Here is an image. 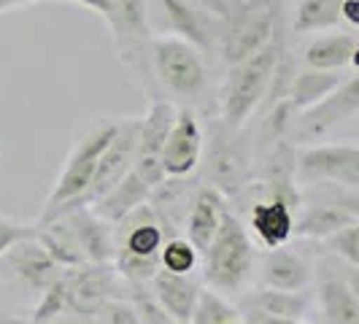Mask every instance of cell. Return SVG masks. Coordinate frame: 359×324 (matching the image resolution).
<instances>
[{
    "mask_svg": "<svg viewBox=\"0 0 359 324\" xmlns=\"http://www.w3.org/2000/svg\"><path fill=\"white\" fill-rule=\"evenodd\" d=\"M284 33L278 30L262 49L243 57L241 62H233L227 79L219 90V119L233 127L249 125L257 108L262 103L265 92L270 87L273 71L278 65V57L284 54Z\"/></svg>",
    "mask_w": 359,
    "mask_h": 324,
    "instance_id": "1",
    "label": "cell"
},
{
    "mask_svg": "<svg viewBox=\"0 0 359 324\" xmlns=\"http://www.w3.org/2000/svg\"><path fill=\"white\" fill-rule=\"evenodd\" d=\"M114 130H116V119H97V122L81 127L76 133L71 151L62 162L60 176L54 179L52 192L43 203V211L38 216V222H49L54 216L84 205V195H87V187H90L92 173H95V165L111 141Z\"/></svg>",
    "mask_w": 359,
    "mask_h": 324,
    "instance_id": "2",
    "label": "cell"
},
{
    "mask_svg": "<svg viewBox=\"0 0 359 324\" xmlns=\"http://www.w3.org/2000/svg\"><path fill=\"white\" fill-rule=\"evenodd\" d=\"M168 230L162 227L154 208L144 203L135 211L114 222V270L127 284H149L160 268L162 243Z\"/></svg>",
    "mask_w": 359,
    "mask_h": 324,
    "instance_id": "3",
    "label": "cell"
},
{
    "mask_svg": "<svg viewBox=\"0 0 359 324\" xmlns=\"http://www.w3.org/2000/svg\"><path fill=\"white\" fill-rule=\"evenodd\" d=\"M151 87L176 97L181 106L198 100L208 87V65L198 46L176 36H154L149 43Z\"/></svg>",
    "mask_w": 359,
    "mask_h": 324,
    "instance_id": "4",
    "label": "cell"
},
{
    "mask_svg": "<svg viewBox=\"0 0 359 324\" xmlns=\"http://www.w3.org/2000/svg\"><path fill=\"white\" fill-rule=\"evenodd\" d=\"M203 257V278L214 292H235L241 289L254 270V243L243 222L230 211H222L211 243Z\"/></svg>",
    "mask_w": 359,
    "mask_h": 324,
    "instance_id": "5",
    "label": "cell"
},
{
    "mask_svg": "<svg viewBox=\"0 0 359 324\" xmlns=\"http://www.w3.org/2000/svg\"><path fill=\"white\" fill-rule=\"evenodd\" d=\"M252 162L254 151L252 141L246 135V125L233 127L216 119L208 133L203 181L219 189L224 198H238L246 189V184L252 181Z\"/></svg>",
    "mask_w": 359,
    "mask_h": 324,
    "instance_id": "6",
    "label": "cell"
},
{
    "mask_svg": "<svg viewBox=\"0 0 359 324\" xmlns=\"http://www.w3.org/2000/svg\"><path fill=\"white\" fill-rule=\"evenodd\" d=\"M149 3L151 0H111L108 14L103 19L111 30L119 60L144 81L149 95H154L151 73H149V43L154 38Z\"/></svg>",
    "mask_w": 359,
    "mask_h": 324,
    "instance_id": "7",
    "label": "cell"
},
{
    "mask_svg": "<svg viewBox=\"0 0 359 324\" xmlns=\"http://www.w3.org/2000/svg\"><path fill=\"white\" fill-rule=\"evenodd\" d=\"M281 19V3H262V0H246L241 8H233L224 17L219 49L227 65L241 62L243 57L262 49L270 38L276 36Z\"/></svg>",
    "mask_w": 359,
    "mask_h": 324,
    "instance_id": "8",
    "label": "cell"
},
{
    "mask_svg": "<svg viewBox=\"0 0 359 324\" xmlns=\"http://www.w3.org/2000/svg\"><path fill=\"white\" fill-rule=\"evenodd\" d=\"M149 14L160 19L162 30L168 36L184 38L187 43L198 46L200 52H216L224 27V17L214 14L211 8L195 0H151Z\"/></svg>",
    "mask_w": 359,
    "mask_h": 324,
    "instance_id": "9",
    "label": "cell"
},
{
    "mask_svg": "<svg viewBox=\"0 0 359 324\" xmlns=\"http://www.w3.org/2000/svg\"><path fill=\"white\" fill-rule=\"evenodd\" d=\"M294 176L343 189H359V146L354 141L308 146L297 154Z\"/></svg>",
    "mask_w": 359,
    "mask_h": 324,
    "instance_id": "10",
    "label": "cell"
},
{
    "mask_svg": "<svg viewBox=\"0 0 359 324\" xmlns=\"http://www.w3.org/2000/svg\"><path fill=\"white\" fill-rule=\"evenodd\" d=\"M359 114V76L357 71L351 73L335 92H330L324 100L313 103L306 111H297L292 116L289 133H294L303 141H319L324 135H330L332 130L341 125L357 119Z\"/></svg>",
    "mask_w": 359,
    "mask_h": 324,
    "instance_id": "11",
    "label": "cell"
},
{
    "mask_svg": "<svg viewBox=\"0 0 359 324\" xmlns=\"http://www.w3.org/2000/svg\"><path fill=\"white\" fill-rule=\"evenodd\" d=\"M176 119V103L168 97H151L146 114L138 119L135 133V151H133V170L154 189L165 173H162V149L168 130Z\"/></svg>",
    "mask_w": 359,
    "mask_h": 324,
    "instance_id": "12",
    "label": "cell"
},
{
    "mask_svg": "<svg viewBox=\"0 0 359 324\" xmlns=\"http://www.w3.org/2000/svg\"><path fill=\"white\" fill-rule=\"evenodd\" d=\"M203 130L198 114L189 106H176V119L168 130L162 149V173L165 179H187L198 170L203 160Z\"/></svg>",
    "mask_w": 359,
    "mask_h": 324,
    "instance_id": "13",
    "label": "cell"
},
{
    "mask_svg": "<svg viewBox=\"0 0 359 324\" xmlns=\"http://www.w3.org/2000/svg\"><path fill=\"white\" fill-rule=\"evenodd\" d=\"M135 133H138V119H116V130L95 165V173H92L87 195H84V205L97 203L114 184H119L133 170Z\"/></svg>",
    "mask_w": 359,
    "mask_h": 324,
    "instance_id": "14",
    "label": "cell"
},
{
    "mask_svg": "<svg viewBox=\"0 0 359 324\" xmlns=\"http://www.w3.org/2000/svg\"><path fill=\"white\" fill-rule=\"evenodd\" d=\"M122 276L114 270V265H79L62 273L65 287V308L92 313L108 297H119Z\"/></svg>",
    "mask_w": 359,
    "mask_h": 324,
    "instance_id": "15",
    "label": "cell"
},
{
    "mask_svg": "<svg viewBox=\"0 0 359 324\" xmlns=\"http://www.w3.org/2000/svg\"><path fill=\"white\" fill-rule=\"evenodd\" d=\"M71 233L84 265H111L114 259V224L100 219L90 205L60 214Z\"/></svg>",
    "mask_w": 359,
    "mask_h": 324,
    "instance_id": "16",
    "label": "cell"
},
{
    "mask_svg": "<svg viewBox=\"0 0 359 324\" xmlns=\"http://www.w3.org/2000/svg\"><path fill=\"white\" fill-rule=\"evenodd\" d=\"M0 262L6 265V270L17 278L22 287H27L30 292H38V295L46 287H52L54 281L65 273V268H60L46 254V249L38 243L36 235H27L19 243H14L8 252L0 257Z\"/></svg>",
    "mask_w": 359,
    "mask_h": 324,
    "instance_id": "17",
    "label": "cell"
},
{
    "mask_svg": "<svg viewBox=\"0 0 359 324\" xmlns=\"http://www.w3.org/2000/svg\"><path fill=\"white\" fill-rule=\"evenodd\" d=\"M357 205V189H346L341 200H324V203H316V205H308L306 211L294 219L292 235L311 238V241H324L327 235L338 233L346 224L359 222Z\"/></svg>",
    "mask_w": 359,
    "mask_h": 324,
    "instance_id": "18",
    "label": "cell"
},
{
    "mask_svg": "<svg viewBox=\"0 0 359 324\" xmlns=\"http://www.w3.org/2000/svg\"><path fill=\"white\" fill-rule=\"evenodd\" d=\"M149 289L173 322L189 324L200 295V281L192 278V273H170L165 268H157V273L149 278Z\"/></svg>",
    "mask_w": 359,
    "mask_h": 324,
    "instance_id": "19",
    "label": "cell"
},
{
    "mask_svg": "<svg viewBox=\"0 0 359 324\" xmlns=\"http://www.w3.org/2000/svg\"><path fill=\"white\" fill-rule=\"evenodd\" d=\"M224 208H227V198L219 189L208 187V184H200L198 189H195V198H192L189 211L184 216V238L200 254L205 252V246L211 243Z\"/></svg>",
    "mask_w": 359,
    "mask_h": 324,
    "instance_id": "20",
    "label": "cell"
},
{
    "mask_svg": "<svg viewBox=\"0 0 359 324\" xmlns=\"http://www.w3.org/2000/svg\"><path fill=\"white\" fill-rule=\"evenodd\" d=\"M359 41L354 30H338L330 36L313 38L303 49V68L316 71H348L357 65Z\"/></svg>",
    "mask_w": 359,
    "mask_h": 324,
    "instance_id": "21",
    "label": "cell"
},
{
    "mask_svg": "<svg viewBox=\"0 0 359 324\" xmlns=\"http://www.w3.org/2000/svg\"><path fill=\"white\" fill-rule=\"evenodd\" d=\"M354 73V68L348 71H316V68H300L292 76V84H289L287 100L289 108L297 114V111H306L313 103L324 100L330 92H335L343 81Z\"/></svg>",
    "mask_w": 359,
    "mask_h": 324,
    "instance_id": "22",
    "label": "cell"
},
{
    "mask_svg": "<svg viewBox=\"0 0 359 324\" xmlns=\"http://www.w3.org/2000/svg\"><path fill=\"white\" fill-rule=\"evenodd\" d=\"M262 287L303 292L311 284V268L300 254L289 252L287 246L268 249L262 257Z\"/></svg>",
    "mask_w": 359,
    "mask_h": 324,
    "instance_id": "23",
    "label": "cell"
},
{
    "mask_svg": "<svg viewBox=\"0 0 359 324\" xmlns=\"http://www.w3.org/2000/svg\"><path fill=\"white\" fill-rule=\"evenodd\" d=\"M316 300L327 324H359L357 281H346L341 276H327L316 287Z\"/></svg>",
    "mask_w": 359,
    "mask_h": 324,
    "instance_id": "24",
    "label": "cell"
},
{
    "mask_svg": "<svg viewBox=\"0 0 359 324\" xmlns=\"http://www.w3.org/2000/svg\"><path fill=\"white\" fill-rule=\"evenodd\" d=\"M149 195H151V187L135 170H130L125 179L119 181V184H114L97 203H92L90 208L100 219H106V222L114 224V222H119L130 211H135L138 205L149 203Z\"/></svg>",
    "mask_w": 359,
    "mask_h": 324,
    "instance_id": "25",
    "label": "cell"
},
{
    "mask_svg": "<svg viewBox=\"0 0 359 324\" xmlns=\"http://www.w3.org/2000/svg\"><path fill=\"white\" fill-rule=\"evenodd\" d=\"M311 306V297L303 292H287V289L262 287L246 297V313H262V316H278V319H303Z\"/></svg>",
    "mask_w": 359,
    "mask_h": 324,
    "instance_id": "26",
    "label": "cell"
},
{
    "mask_svg": "<svg viewBox=\"0 0 359 324\" xmlns=\"http://www.w3.org/2000/svg\"><path fill=\"white\" fill-rule=\"evenodd\" d=\"M341 25V0H300L294 8V33H322Z\"/></svg>",
    "mask_w": 359,
    "mask_h": 324,
    "instance_id": "27",
    "label": "cell"
},
{
    "mask_svg": "<svg viewBox=\"0 0 359 324\" xmlns=\"http://www.w3.org/2000/svg\"><path fill=\"white\" fill-rule=\"evenodd\" d=\"M189 324H246V316L238 308L230 306L219 292L200 289Z\"/></svg>",
    "mask_w": 359,
    "mask_h": 324,
    "instance_id": "28",
    "label": "cell"
},
{
    "mask_svg": "<svg viewBox=\"0 0 359 324\" xmlns=\"http://www.w3.org/2000/svg\"><path fill=\"white\" fill-rule=\"evenodd\" d=\"M200 262V252L184 238V235H170L165 238L160 252V268L170 273H192Z\"/></svg>",
    "mask_w": 359,
    "mask_h": 324,
    "instance_id": "29",
    "label": "cell"
},
{
    "mask_svg": "<svg viewBox=\"0 0 359 324\" xmlns=\"http://www.w3.org/2000/svg\"><path fill=\"white\" fill-rule=\"evenodd\" d=\"M322 243L327 252L343 259L348 268H359V222L346 224L338 233L327 235Z\"/></svg>",
    "mask_w": 359,
    "mask_h": 324,
    "instance_id": "30",
    "label": "cell"
},
{
    "mask_svg": "<svg viewBox=\"0 0 359 324\" xmlns=\"http://www.w3.org/2000/svg\"><path fill=\"white\" fill-rule=\"evenodd\" d=\"M130 303L135 308L138 322L141 324H176L165 311H162L160 303L154 300L149 284H130Z\"/></svg>",
    "mask_w": 359,
    "mask_h": 324,
    "instance_id": "31",
    "label": "cell"
},
{
    "mask_svg": "<svg viewBox=\"0 0 359 324\" xmlns=\"http://www.w3.org/2000/svg\"><path fill=\"white\" fill-rule=\"evenodd\" d=\"M62 311H65V287H62V276H60L52 287H46L38 295V303L33 308V324L52 322Z\"/></svg>",
    "mask_w": 359,
    "mask_h": 324,
    "instance_id": "32",
    "label": "cell"
},
{
    "mask_svg": "<svg viewBox=\"0 0 359 324\" xmlns=\"http://www.w3.org/2000/svg\"><path fill=\"white\" fill-rule=\"evenodd\" d=\"M95 316V324H141L138 322V313L130 300H122V297H108L100 306L92 311Z\"/></svg>",
    "mask_w": 359,
    "mask_h": 324,
    "instance_id": "33",
    "label": "cell"
},
{
    "mask_svg": "<svg viewBox=\"0 0 359 324\" xmlns=\"http://www.w3.org/2000/svg\"><path fill=\"white\" fill-rule=\"evenodd\" d=\"M33 235V227L30 224H22V222H14V219H3L0 216V257L8 252L14 243H19L22 238Z\"/></svg>",
    "mask_w": 359,
    "mask_h": 324,
    "instance_id": "34",
    "label": "cell"
},
{
    "mask_svg": "<svg viewBox=\"0 0 359 324\" xmlns=\"http://www.w3.org/2000/svg\"><path fill=\"white\" fill-rule=\"evenodd\" d=\"M341 25L348 30L359 27V0H341Z\"/></svg>",
    "mask_w": 359,
    "mask_h": 324,
    "instance_id": "35",
    "label": "cell"
},
{
    "mask_svg": "<svg viewBox=\"0 0 359 324\" xmlns=\"http://www.w3.org/2000/svg\"><path fill=\"white\" fill-rule=\"evenodd\" d=\"M46 324H95V316L92 313H81V311H62V313H57L52 322Z\"/></svg>",
    "mask_w": 359,
    "mask_h": 324,
    "instance_id": "36",
    "label": "cell"
},
{
    "mask_svg": "<svg viewBox=\"0 0 359 324\" xmlns=\"http://www.w3.org/2000/svg\"><path fill=\"white\" fill-rule=\"evenodd\" d=\"M246 324H306L303 319H278V316H262V313H243Z\"/></svg>",
    "mask_w": 359,
    "mask_h": 324,
    "instance_id": "37",
    "label": "cell"
},
{
    "mask_svg": "<svg viewBox=\"0 0 359 324\" xmlns=\"http://www.w3.org/2000/svg\"><path fill=\"white\" fill-rule=\"evenodd\" d=\"M76 3L84 6V8H90L92 14H97V17H106L108 6H111V0H76Z\"/></svg>",
    "mask_w": 359,
    "mask_h": 324,
    "instance_id": "38",
    "label": "cell"
},
{
    "mask_svg": "<svg viewBox=\"0 0 359 324\" xmlns=\"http://www.w3.org/2000/svg\"><path fill=\"white\" fill-rule=\"evenodd\" d=\"M33 3H46V0H0V14L14 11V8H25V6H33Z\"/></svg>",
    "mask_w": 359,
    "mask_h": 324,
    "instance_id": "39",
    "label": "cell"
},
{
    "mask_svg": "<svg viewBox=\"0 0 359 324\" xmlns=\"http://www.w3.org/2000/svg\"><path fill=\"white\" fill-rule=\"evenodd\" d=\"M195 3L205 6V8H211V11H214V14H219V17H227V6H224L222 0H195Z\"/></svg>",
    "mask_w": 359,
    "mask_h": 324,
    "instance_id": "40",
    "label": "cell"
},
{
    "mask_svg": "<svg viewBox=\"0 0 359 324\" xmlns=\"http://www.w3.org/2000/svg\"><path fill=\"white\" fill-rule=\"evenodd\" d=\"M222 3H224V6H227V14H230V11H233V8H241V6H243V3H246V0H222Z\"/></svg>",
    "mask_w": 359,
    "mask_h": 324,
    "instance_id": "41",
    "label": "cell"
},
{
    "mask_svg": "<svg viewBox=\"0 0 359 324\" xmlns=\"http://www.w3.org/2000/svg\"><path fill=\"white\" fill-rule=\"evenodd\" d=\"M262 3H281V0H262Z\"/></svg>",
    "mask_w": 359,
    "mask_h": 324,
    "instance_id": "42",
    "label": "cell"
}]
</instances>
